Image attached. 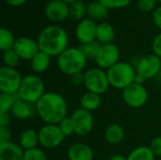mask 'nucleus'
Masks as SVG:
<instances>
[{
  "instance_id": "obj_39",
  "label": "nucleus",
  "mask_w": 161,
  "mask_h": 160,
  "mask_svg": "<svg viewBox=\"0 0 161 160\" xmlns=\"http://www.w3.org/2000/svg\"><path fill=\"white\" fill-rule=\"evenodd\" d=\"M10 112H0V126H8L11 123Z\"/></svg>"
},
{
  "instance_id": "obj_6",
  "label": "nucleus",
  "mask_w": 161,
  "mask_h": 160,
  "mask_svg": "<svg viewBox=\"0 0 161 160\" xmlns=\"http://www.w3.org/2000/svg\"><path fill=\"white\" fill-rule=\"evenodd\" d=\"M84 86L88 91L102 95L106 93L110 87L106 70L99 67H92L84 72Z\"/></svg>"
},
{
  "instance_id": "obj_11",
  "label": "nucleus",
  "mask_w": 161,
  "mask_h": 160,
  "mask_svg": "<svg viewBox=\"0 0 161 160\" xmlns=\"http://www.w3.org/2000/svg\"><path fill=\"white\" fill-rule=\"evenodd\" d=\"M120 57L121 52L116 44H102L94 61L97 67L107 71L120 61Z\"/></svg>"
},
{
  "instance_id": "obj_38",
  "label": "nucleus",
  "mask_w": 161,
  "mask_h": 160,
  "mask_svg": "<svg viewBox=\"0 0 161 160\" xmlns=\"http://www.w3.org/2000/svg\"><path fill=\"white\" fill-rule=\"evenodd\" d=\"M70 80H71V83L73 85H75V86H82V85H84V81H85L84 72L77 73V74H75L71 75Z\"/></svg>"
},
{
  "instance_id": "obj_36",
  "label": "nucleus",
  "mask_w": 161,
  "mask_h": 160,
  "mask_svg": "<svg viewBox=\"0 0 161 160\" xmlns=\"http://www.w3.org/2000/svg\"><path fill=\"white\" fill-rule=\"evenodd\" d=\"M149 147L156 157H161V136L154 138Z\"/></svg>"
},
{
  "instance_id": "obj_29",
  "label": "nucleus",
  "mask_w": 161,
  "mask_h": 160,
  "mask_svg": "<svg viewBox=\"0 0 161 160\" xmlns=\"http://www.w3.org/2000/svg\"><path fill=\"white\" fill-rule=\"evenodd\" d=\"M2 58H3L4 66L9 67V68H16L21 60L20 57L14 51V49H10V50H7L3 52Z\"/></svg>"
},
{
  "instance_id": "obj_19",
  "label": "nucleus",
  "mask_w": 161,
  "mask_h": 160,
  "mask_svg": "<svg viewBox=\"0 0 161 160\" xmlns=\"http://www.w3.org/2000/svg\"><path fill=\"white\" fill-rule=\"evenodd\" d=\"M18 143L25 151L38 148V145L40 144L38 131L32 128L25 129L19 136Z\"/></svg>"
},
{
  "instance_id": "obj_26",
  "label": "nucleus",
  "mask_w": 161,
  "mask_h": 160,
  "mask_svg": "<svg viewBox=\"0 0 161 160\" xmlns=\"http://www.w3.org/2000/svg\"><path fill=\"white\" fill-rule=\"evenodd\" d=\"M87 14V7L81 0L75 1L69 4V17L75 21H81Z\"/></svg>"
},
{
  "instance_id": "obj_2",
  "label": "nucleus",
  "mask_w": 161,
  "mask_h": 160,
  "mask_svg": "<svg viewBox=\"0 0 161 160\" xmlns=\"http://www.w3.org/2000/svg\"><path fill=\"white\" fill-rule=\"evenodd\" d=\"M40 50L52 57H58L69 46V37L65 29L59 25H51L44 27L38 36Z\"/></svg>"
},
{
  "instance_id": "obj_31",
  "label": "nucleus",
  "mask_w": 161,
  "mask_h": 160,
  "mask_svg": "<svg viewBox=\"0 0 161 160\" xmlns=\"http://www.w3.org/2000/svg\"><path fill=\"white\" fill-rule=\"evenodd\" d=\"M60 131L62 132V134L65 136V138L67 137H71L73 134H75V128H74V124L73 121L71 119V116L68 117L66 116L64 119H62L58 124Z\"/></svg>"
},
{
  "instance_id": "obj_4",
  "label": "nucleus",
  "mask_w": 161,
  "mask_h": 160,
  "mask_svg": "<svg viewBox=\"0 0 161 160\" xmlns=\"http://www.w3.org/2000/svg\"><path fill=\"white\" fill-rule=\"evenodd\" d=\"M110 87L124 91L135 82L136 68L125 61H119L117 64L107 70Z\"/></svg>"
},
{
  "instance_id": "obj_42",
  "label": "nucleus",
  "mask_w": 161,
  "mask_h": 160,
  "mask_svg": "<svg viewBox=\"0 0 161 160\" xmlns=\"http://www.w3.org/2000/svg\"><path fill=\"white\" fill-rule=\"evenodd\" d=\"M108 160H127L125 157L121 156V155H114L112 157H110V158Z\"/></svg>"
},
{
  "instance_id": "obj_10",
  "label": "nucleus",
  "mask_w": 161,
  "mask_h": 160,
  "mask_svg": "<svg viewBox=\"0 0 161 160\" xmlns=\"http://www.w3.org/2000/svg\"><path fill=\"white\" fill-rule=\"evenodd\" d=\"M161 70V58L157 55L148 54L143 56L137 63V75L144 80L152 79L158 74Z\"/></svg>"
},
{
  "instance_id": "obj_40",
  "label": "nucleus",
  "mask_w": 161,
  "mask_h": 160,
  "mask_svg": "<svg viewBox=\"0 0 161 160\" xmlns=\"http://www.w3.org/2000/svg\"><path fill=\"white\" fill-rule=\"evenodd\" d=\"M153 21L157 27L161 31V6H158L153 11Z\"/></svg>"
},
{
  "instance_id": "obj_21",
  "label": "nucleus",
  "mask_w": 161,
  "mask_h": 160,
  "mask_svg": "<svg viewBox=\"0 0 161 160\" xmlns=\"http://www.w3.org/2000/svg\"><path fill=\"white\" fill-rule=\"evenodd\" d=\"M115 38L114 27L107 22H102L97 25L96 30V41L101 44L113 43Z\"/></svg>"
},
{
  "instance_id": "obj_27",
  "label": "nucleus",
  "mask_w": 161,
  "mask_h": 160,
  "mask_svg": "<svg viewBox=\"0 0 161 160\" xmlns=\"http://www.w3.org/2000/svg\"><path fill=\"white\" fill-rule=\"evenodd\" d=\"M16 39L13 33L6 27L0 29V49L5 52L7 50L13 49Z\"/></svg>"
},
{
  "instance_id": "obj_43",
  "label": "nucleus",
  "mask_w": 161,
  "mask_h": 160,
  "mask_svg": "<svg viewBox=\"0 0 161 160\" xmlns=\"http://www.w3.org/2000/svg\"><path fill=\"white\" fill-rule=\"evenodd\" d=\"M61 1H63V2H65L67 4H71V3H73L75 1H77V0H61Z\"/></svg>"
},
{
  "instance_id": "obj_22",
  "label": "nucleus",
  "mask_w": 161,
  "mask_h": 160,
  "mask_svg": "<svg viewBox=\"0 0 161 160\" xmlns=\"http://www.w3.org/2000/svg\"><path fill=\"white\" fill-rule=\"evenodd\" d=\"M51 64V57L42 51H40L31 60L30 66L32 71L36 74H42L48 70Z\"/></svg>"
},
{
  "instance_id": "obj_8",
  "label": "nucleus",
  "mask_w": 161,
  "mask_h": 160,
  "mask_svg": "<svg viewBox=\"0 0 161 160\" xmlns=\"http://www.w3.org/2000/svg\"><path fill=\"white\" fill-rule=\"evenodd\" d=\"M38 133L40 145L45 149H55L65 140V136L62 134L58 124H45L39 129Z\"/></svg>"
},
{
  "instance_id": "obj_34",
  "label": "nucleus",
  "mask_w": 161,
  "mask_h": 160,
  "mask_svg": "<svg viewBox=\"0 0 161 160\" xmlns=\"http://www.w3.org/2000/svg\"><path fill=\"white\" fill-rule=\"evenodd\" d=\"M157 0H139L138 8L142 12H151L157 8Z\"/></svg>"
},
{
  "instance_id": "obj_33",
  "label": "nucleus",
  "mask_w": 161,
  "mask_h": 160,
  "mask_svg": "<svg viewBox=\"0 0 161 160\" xmlns=\"http://www.w3.org/2000/svg\"><path fill=\"white\" fill-rule=\"evenodd\" d=\"M108 9L122 8L127 7L132 0H98Z\"/></svg>"
},
{
  "instance_id": "obj_5",
  "label": "nucleus",
  "mask_w": 161,
  "mask_h": 160,
  "mask_svg": "<svg viewBox=\"0 0 161 160\" xmlns=\"http://www.w3.org/2000/svg\"><path fill=\"white\" fill-rule=\"evenodd\" d=\"M45 85L43 80L36 74H26L23 77L17 96L19 99L31 105L36 103L45 93Z\"/></svg>"
},
{
  "instance_id": "obj_14",
  "label": "nucleus",
  "mask_w": 161,
  "mask_h": 160,
  "mask_svg": "<svg viewBox=\"0 0 161 160\" xmlns=\"http://www.w3.org/2000/svg\"><path fill=\"white\" fill-rule=\"evenodd\" d=\"M97 25L98 24H96V22L91 18H84L78 22L75 33L80 44L96 41Z\"/></svg>"
},
{
  "instance_id": "obj_44",
  "label": "nucleus",
  "mask_w": 161,
  "mask_h": 160,
  "mask_svg": "<svg viewBox=\"0 0 161 160\" xmlns=\"http://www.w3.org/2000/svg\"><path fill=\"white\" fill-rule=\"evenodd\" d=\"M157 1H158V2H160L161 3V0H157Z\"/></svg>"
},
{
  "instance_id": "obj_30",
  "label": "nucleus",
  "mask_w": 161,
  "mask_h": 160,
  "mask_svg": "<svg viewBox=\"0 0 161 160\" xmlns=\"http://www.w3.org/2000/svg\"><path fill=\"white\" fill-rule=\"evenodd\" d=\"M17 99H18L17 95L1 93L0 94V112H10Z\"/></svg>"
},
{
  "instance_id": "obj_16",
  "label": "nucleus",
  "mask_w": 161,
  "mask_h": 160,
  "mask_svg": "<svg viewBox=\"0 0 161 160\" xmlns=\"http://www.w3.org/2000/svg\"><path fill=\"white\" fill-rule=\"evenodd\" d=\"M67 157L69 160H93L94 154L89 144L76 142L69 147Z\"/></svg>"
},
{
  "instance_id": "obj_37",
  "label": "nucleus",
  "mask_w": 161,
  "mask_h": 160,
  "mask_svg": "<svg viewBox=\"0 0 161 160\" xmlns=\"http://www.w3.org/2000/svg\"><path fill=\"white\" fill-rule=\"evenodd\" d=\"M152 49L153 53L161 58V32L154 38L152 42Z\"/></svg>"
},
{
  "instance_id": "obj_28",
  "label": "nucleus",
  "mask_w": 161,
  "mask_h": 160,
  "mask_svg": "<svg viewBox=\"0 0 161 160\" xmlns=\"http://www.w3.org/2000/svg\"><path fill=\"white\" fill-rule=\"evenodd\" d=\"M101 45L102 44L99 43L97 41H91L88 43L80 44L79 48L88 59H95V58L100 50Z\"/></svg>"
},
{
  "instance_id": "obj_23",
  "label": "nucleus",
  "mask_w": 161,
  "mask_h": 160,
  "mask_svg": "<svg viewBox=\"0 0 161 160\" xmlns=\"http://www.w3.org/2000/svg\"><path fill=\"white\" fill-rule=\"evenodd\" d=\"M101 95L91 91H87L80 98V108L90 112L98 109L101 106Z\"/></svg>"
},
{
  "instance_id": "obj_41",
  "label": "nucleus",
  "mask_w": 161,
  "mask_h": 160,
  "mask_svg": "<svg viewBox=\"0 0 161 160\" xmlns=\"http://www.w3.org/2000/svg\"><path fill=\"white\" fill-rule=\"evenodd\" d=\"M8 5L11 6V7H21L23 6L27 0H5Z\"/></svg>"
},
{
  "instance_id": "obj_24",
  "label": "nucleus",
  "mask_w": 161,
  "mask_h": 160,
  "mask_svg": "<svg viewBox=\"0 0 161 160\" xmlns=\"http://www.w3.org/2000/svg\"><path fill=\"white\" fill-rule=\"evenodd\" d=\"M108 14V9L98 0L92 1L87 6V15L92 20H104Z\"/></svg>"
},
{
  "instance_id": "obj_20",
  "label": "nucleus",
  "mask_w": 161,
  "mask_h": 160,
  "mask_svg": "<svg viewBox=\"0 0 161 160\" xmlns=\"http://www.w3.org/2000/svg\"><path fill=\"white\" fill-rule=\"evenodd\" d=\"M104 137L108 143L116 145L124 141L125 137V131L123 125L119 124H111L106 128Z\"/></svg>"
},
{
  "instance_id": "obj_35",
  "label": "nucleus",
  "mask_w": 161,
  "mask_h": 160,
  "mask_svg": "<svg viewBox=\"0 0 161 160\" xmlns=\"http://www.w3.org/2000/svg\"><path fill=\"white\" fill-rule=\"evenodd\" d=\"M11 141V131L8 126H0V144Z\"/></svg>"
},
{
  "instance_id": "obj_18",
  "label": "nucleus",
  "mask_w": 161,
  "mask_h": 160,
  "mask_svg": "<svg viewBox=\"0 0 161 160\" xmlns=\"http://www.w3.org/2000/svg\"><path fill=\"white\" fill-rule=\"evenodd\" d=\"M10 114L17 120H27L33 116L34 108L31 104L18 98L10 110Z\"/></svg>"
},
{
  "instance_id": "obj_1",
  "label": "nucleus",
  "mask_w": 161,
  "mask_h": 160,
  "mask_svg": "<svg viewBox=\"0 0 161 160\" xmlns=\"http://www.w3.org/2000/svg\"><path fill=\"white\" fill-rule=\"evenodd\" d=\"M35 110L45 124H58L67 116L68 106L65 98L55 91H46L36 103Z\"/></svg>"
},
{
  "instance_id": "obj_12",
  "label": "nucleus",
  "mask_w": 161,
  "mask_h": 160,
  "mask_svg": "<svg viewBox=\"0 0 161 160\" xmlns=\"http://www.w3.org/2000/svg\"><path fill=\"white\" fill-rule=\"evenodd\" d=\"M71 119L74 124L75 135L85 137L92 131L94 125V119L92 112L80 108L72 113Z\"/></svg>"
},
{
  "instance_id": "obj_9",
  "label": "nucleus",
  "mask_w": 161,
  "mask_h": 160,
  "mask_svg": "<svg viewBox=\"0 0 161 160\" xmlns=\"http://www.w3.org/2000/svg\"><path fill=\"white\" fill-rule=\"evenodd\" d=\"M123 99L129 108H140L148 100V91L143 84L134 82L123 91Z\"/></svg>"
},
{
  "instance_id": "obj_15",
  "label": "nucleus",
  "mask_w": 161,
  "mask_h": 160,
  "mask_svg": "<svg viewBox=\"0 0 161 160\" xmlns=\"http://www.w3.org/2000/svg\"><path fill=\"white\" fill-rule=\"evenodd\" d=\"M44 14L53 23H60L69 17V4L61 0H51L44 8Z\"/></svg>"
},
{
  "instance_id": "obj_7",
  "label": "nucleus",
  "mask_w": 161,
  "mask_h": 160,
  "mask_svg": "<svg viewBox=\"0 0 161 160\" xmlns=\"http://www.w3.org/2000/svg\"><path fill=\"white\" fill-rule=\"evenodd\" d=\"M23 77L16 68L2 66L0 68V91L1 93L17 95Z\"/></svg>"
},
{
  "instance_id": "obj_17",
  "label": "nucleus",
  "mask_w": 161,
  "mask_h": 160,
  "mask_svg": "<svg viewBox=\"0 0 161 160\" xmlns=\"http://www.w3.org/2000/svg\"><path fill=\"white\" fill-rule=\"evenodd\" d=\"M25 150L19 143L9 141L0 144V160H23Z\"/></svg>"
},
{
  "instance_id": "obj_25",
  "label": "nucleus",
  "mask_w": 161,
  "mask_h": 160,
  "mask_svg": "<svg viewBox=\"0 0 161 160\" xmlns=\"http://www.w3.org/2000/svg\"><path fill=\"white\" fill-rule=\"evenodd\" d=\"M127 160H156V156L149 146H139L133 149L128 156Z\"/></svg>"
},
{
  "instance_id": "obj_13",
  "label": "nucleus",
  "mask_w": 161,
  "mask_h": 160,
  "mask_svg": "<svg viewBox=\"0 0 161 160\" xmlns=\"http://www.w3.org/2000/svg\"><path fill=\"white\" fill-rule=\"evenodd\" d=\"M13 49L21 59L29 61L41 51L38 41L28 37L17 38Z\"/></svg>"
},
{
  "instance_id": "obj_32",
  "label": "nucleus",
  "mask_w": 161,
  "mask_h": 160,
  "mask_svg": "<svg viewBox=\"0 0 161 160\" xmlns=\"http://www.w3.org/2000/svg\"><path fill=\"white\" fill-rule=\"evenodd\" d=\"M23 160H48L45 152L40 148H34L25 151Z\"/></svg>"
},
{
  "instance_id": "obj_3",
  "label": "nucleus",
  "mask_w": 161,
  "mask_h": 160,
  "mask_svg": "<svg viewBox=\"0 0 161 160\" xmlns=\"http://www.w3.org/2000/svg\"><path fill=\"white\" fill-rule=\"evenodd\" d=\"M88 58L79 47H68L57 58L58 70L69 76L84 72Z\"/></svg>"
}]
</instances>
